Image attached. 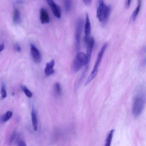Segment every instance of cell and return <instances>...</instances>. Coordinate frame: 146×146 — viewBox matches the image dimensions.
I'll list each match as a JSON object with an SVG mask.
<instances>
[{
    "instance_id": "cell-1",
    "label": "cell",
    "mask_w": 146,
    "mask_h": 146,
    "mask_svg": "<svg viewBox=\"0 0 146 146\" xmlns=\"http://www.w3.org/2000/svg\"><path fill=\"white\" fill-rule=\"evenodd\" d=\"M146 101V92L142 87L137 90L134 96L132 106V113L134 116H139L142 112Z\"/></svg>"
},
{
    "instance_id": "cell-2",
    "label": "cell",
    "mask_w": 146,
    "mask_h": 146,
    "mask_svg": "<svg viewBox=\"0 0 146 146\" xmlns=\"http://www.w3.org/2000/svg\"><path fill=\"white\" fill-rule=\"evenodd\" d=\"M111 10L110 5L105 4L103 0H99L96 16L103 26L106 25L108 21Z\"/></svg>"
},
{
    "instance_id": "cell-3",
    "label": "cell",
    "mask_w": 146,
    "mask_h": 146,
    "mask_svg": "<svg viewBox=\"0 0 146 146\" xmlns=\"http://www.w3.org/2000/svg\"><path fill=\"white\" fill-rule=\"evenodd\" d=\"M107 46V44L106 43L104 44L101 47L98 54L92 70L85 82V86L89 84L97 75L99 66Z\"/></svg>"
},
{
    "instance_id": "cell-4",
    "label": "cell",
    "mask_w": 146,
    "mask_h": 146,
    "mask_svg": "<svg viewBox=\"0 0 146 146\" xmlns=\"http://www.w3.org/2000/svg\"><path fill=\"white\" fill-rule=\"evenodd\" d=\"M86 54L83 52H78L76 54L73 62L72 69L74 72L79 71L86 64Z\"/></svg>"
},
{
    "instance_id": "cell-5",
    "label": "cell",
    "mask_w": 146,
    "mask_h": 146,
    "mask_svg": "<svg viewBox=\"0 0 146 146\" xmlns=\"http://www.w3.org/2000/svg\"><path fill=\"white\" fill-rule=\"evenodd\" d=\"M84 25V21L81 18L78 19L76 23L75 35L76 47L77 51L80 49L81 36Z\"/></svg>"
},
{
    "instance_id": "cell-6",
    "label": "cell",
    "mask_w": 146,
    "mask_h": 146,
    "mask_svg": "<svg viewBox=\"0 0 146 146\" xmlns=\"http://www.w3.org/2000/svg\"><path fill=\"white\" fill-rule=\"evenodd\" d=\"M91 24L89 18L88 14L86 13L84 26V41L86 45L91 38Z\"/></svg>"
},
{
    "instance_id": "cell-7",
    "label": "cell",
    "mask_w": 146,
    "mask_h": 146,
    "mask_svg": "<svg viewBox=\"0 0 146 146\" xmlns=\"http://www.w3.org/2000/svg\"><path fill=\"white\" fill-rule=\"evenodd\" d=\"M47 2L54 15L56 18H60L61 12L60 6L53 0H47Z\"/></svg>"
},
{
    "instance_id": "cell-8",
    "label": "cell",
    "mask_w": 146,
    "mask_h": 146,
    "mask_svg": "<svg viewBox=\"0 0 146 146\" xmlns=\"http://www.w3.org/2000/svg\"><path fill=\"white\" fill-rule=\"evenodd\" d=\"M95 43V40L93 37H91L87 46V50L86 54V65H89L91 59L92 50Z\"/></svg>"
},
{
    "instance_id": "cell-9",
    "label": "cell",
    "mask_w": 146,
    "mask_h": 146,
    "mask_svg": "<svg viewBox=\"0 0 146 146\" xmlns=\"http://www.w3.org/2000/svg\"><path fill=\"white\" fill-rule=\"evenodd\" d=\"M31 53L34 61L36 63H40L41 60L40 53L35 46L33 44H30Z\"/></svg>"
},
{
    "instance_id": "cell-10",
    "label": "cell",
    "mask_w": 146,
    "mask_h": 146,
    "mask_svg": "<svg viewBox=\"0 0 146 146\" xmlns=\"http://www.w3.org/2000/svg\"><path fill=\"white\" fill-rule=\"evenodd\" d=\"M40 19L42 24L48 23L49 22L50 19L46 10L44 8H42L40 11Z\"/></svg>"
},
{
    "instance_id": "cell-11",
    "label": "cell",
    "mask_w": 146,
    "mask_h": 146,
    "mask_svg": "<svg viewBox=\"0 0 146 146\" xmlns=\"http://www.w3.org/2000/svg\"><path fill=\"white\" fill-rule=\"evenodd\" d=\"M54 64V61L53 60H52L46 64L44 70V73L46 76H50L54 73V71L53 67Z\"/></svg>"
},
{
    "instance_id": "cell-12",
    "label": "cell",
    "mask_w": 146,
    "mask_h": 146,
    "mask_svg": "<svg viewBox=\"0 0 146 146\" xmlns=\"http://www.w3.org/2000/svg\"><path fill=\"white\" fill-rule=\"evenodd\" d=\"M141 0H138V5L133 13L130 19L131 22H134L139 12L141 6Z\"/></svg>"
},
{
    "instance_id": "cell-13",
    "label": "cell",
    "mask_w": 146,
    "mask_h": 146,
    "mask_svg": "<svg viewBox=\"0 0 146 146\" xmlns=\"http://www.w3.org/2000/svg\"><path fill=\"white\" fill-rule=\"evenodd\" d=\"M31 117L33 129L35 131L37 130L38 124L36 113L33 108H32L31 112Z\"/></svg>"
},
{
    "instance_id": "cell-14",
    "label": "cell",
    "mask_w": 146,
    "mask_h": 146,
    "mask_svg": "<svg viewBox=\"0 0 146 146\" xmlns=\"http://www.w3.org/2000/svg\"><path fill=\"white\" fill-rule=\"evenodd\" d=\"M21 15L19 10L17 8L14 9L13 15V20L15 23H19L21 21Z\"/></svg>"
},
{
    "instance_id": "cell-15",
    "label": "cell",
    "mask_w": 146,
    "mask_h": 146,
    "mask_svg": "<svg viewBox=\"0 0 146 146\" xmlns=\"http://www.w3.org/2000/svg\"><path fill=\"white\" fill-rule=\"evenodd\" d=\"M114 131L115 130L113 129L110 130L108 132L106 137L105 146H110Z\"/></svg>"
},
{
    "instance_id": "cell-16",
    "label": "cell",
    "mask_w": 146,
    "mask_h": 146,
    "mask_svg": "<svg viewBox=\"0 0 146 146\" xmlns=\"http://www.w3.org/2000/svg\"><path fill=\"white\" fill-rule=\"evenodd\" d=\"M13 112L10 111H7L5 113L2 115L1 118V120L2 122H5L8 121L12 116Z\"/></svg>"
},
{
    "instance_id": "cell-17",
    "label": "cell",
    "mask_w": 146,
    "mask_h": 146,
    "mask_svg": "<svg viewBox=\"0 0 146 146\" xmlns=\"http://www.w3.org/2000/svg\"><path fill=\"white\" fill-rule=\"evenodd\" d=\"M64 8L67 12L70 11L72 6V0H65L64 3Z\"/></svg>"
},
{
    "instance_id": "cell-18",
    "label": "cell",
    "mask_w": 146,
    "mask_h": 146,
    "mask_svg": "<svg viewBox=\"0 0 146 146\" xmlns=\"http://www.w3.org/2000/svg\"><path fill=\"white\" fill-rule=\"evenodd\" d=\"M21 88L27 97L29 98L32 97L33 96L32 92L25 86H21Z\"/></svg>"
},
{
    "instance_id": "cell-19",
    "label": "cell",
    "mask_w": 146,
    "mask_h": 146,
    "mask_svg": "<svg viewBox=\"0 0 146 146\" xmlns=\"http://www.w3.org/2000/svg\"><path fill=\"white\" fill-rule=\"evenodd\" d=\"M54 89L55 92L58 95H60L61 94V88L60 84L58 83H56L54 85Z\"/></svg>"
},
{
    "instance_id": "cell-20",
    "label": "cell",
    "mask_w": 146,
    "mask_h": 146,
    "mask_svg": "<svg viewBox=\"0 0 146 146\" xmlns=\"http://www.w3.org/2000/svg\"><path fill=\"white\" fill-rule=\"evenodd\" d=\"M1 98L3 99L6 98L7 96V93L5 89V86L4 84H3L1 90Z\"/></svg>"
},
{
    "instance_id": "cell-21",
    "label": "cell",
    "mask_w": 146,
    "mask_h": 146,
    "mask_svg": "<svg viewBox=\"0 0 146 146\" xmlns=\"http://www.w3.org/2000/svg\"><path fill=\"white\" fill-rule=\"evenodd\" d=\"M16 135V131H14L12 133L9 139V142L10 143H11L13 141Z\"/></svg>"
},
{
    "instance_id": "cell-22",
    "label": "cell",
    "mask_w": 146,
    "mask_h": 146,
    "mask_svg": "<svg viewBox=\"0 0 146 146\" xmlns=\"http://www.w3.org/2000/svg\"><path fill=\"white\" fill-rule=\"evenodd\" d=\"M14 48L18 52H19L21 50V46L17 44H16L14 45Z\"/></svg>"
},
{
    "instance_id": "cell-23",
    "label": "cell",
    "mask_w": 146,
    "mask_h": 146,
    "mask_svg": "<svg viewBox=\"0 0 146 146\" xmlns=\"http://www.w3.org/2000/svg\"><path fill=\"white\" fill-rule=\"evenodd\" d=\"M17 145L19 146H26L25 142L22 140L19 141L17 142Z\"/></svg>"
},
{
    "instance_id": "cell-24",
    "label": "cell",
    "mask_w": 146,
    "mask_h": 146,
    "mask_svg": "<svg viewBox=\"0 0 146 146\" xmlns=\"http://www.w3.org/2000/svg\"><path fill=\"white\" fill-rule=\"evenodd\" d=\"M85 4L87 6H89L91 4L92 0H82Z\"/></svg>"
},
{
    "instance_id": "cell-25",
    "label": "cell",
    "mask_w": 146,
    "mask_h": 146,
    "mask_svg": "<svg viewBox=\"0 0 146 146\" xmlns=\"http://www.w3.org/2000/svg\"><path fill=\"white\" fill-rule=\"evenodd\" d=\"M131 0H126L125 4V6L127 8H128L129 7L131 4Z\"/></svg>"
},
{
    "instance_id": "cell-26",
    "label": "cell",
    "mask_w": 146,
    "mask_h": 146,
    "mask_svg": "<svg viewBox=\"0 0 146 146\" xmlns=\"http://www.w3.org/2000/svg\"><path fill=\"white\" fill-rule=\"evenodd\" d=\"M4 48V44L3 43L1 44L0 45V51L1 52L2 51Z\"/></svg>"
},
{
    "instance_id": "cell-27",
    "label": "cell",
    "mask_w": 146,
    "mask_h": 146,
    "mask_svg": "<svg viewBox=\"0 0 146 146\" xmlns=\"http://www.w3.org/2000/svg\"><path fill=\"white\" fill-rule=\"evenodd\" d=\"M144 63L146 64V58L144 60Z\"/></svg>"
},
{
    "instance_id": "cell-28",
    "label": "cell",
    "mask_w": 146,
    "mask_h": 146,
    "mask_svg": "<svg viewBox=\"0 0 146 146\" xmlns=\"http://www.w3.org/2000/svg\"><path fill=\"white\" fill-rule=\"evenodd\" d=\"M14 94H15V93H14V92H13V93H12V95H13V96L14 95Z\"/></svg>"
},
{
    "instance_id": "cell-29",
    "label": "cell",
    "mask_w": 146,
    "mask_h": 146,
    "mask_svg": "<svg viewBox=\"0 0 146 146\" xmlns=\"http://www.w3.org/2000/svg\"><path fill=\"white\" fill-rule=\"evenodd\" d=\"M145 49H146V48Z\"/></svg>"
}]
</instances>
